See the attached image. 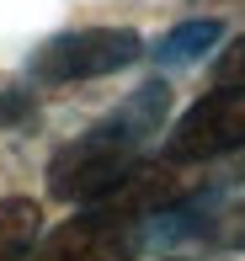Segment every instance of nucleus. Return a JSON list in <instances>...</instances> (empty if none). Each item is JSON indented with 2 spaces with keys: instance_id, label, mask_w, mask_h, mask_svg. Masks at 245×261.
<instances>
[{
  "instance_id": "f257e3e1",
  "label": "nucleus",
  "mask_w": 245,
  "mask_h": 261,
  "mask_svg": "<svg viewBox=\"0 0 245 261\" xmlns=\"http://www.w3.org/2000/svg\"><path fill=\"white\" fill-rule=\"evenodd\" d=\"M171 91L166 80H149L128 96L107 123H96L91 134H80L75 144H64L48 160V187L64 203H107L118 197L139 171H144V144L149 134H160L166 123Z\"/></svg>"
},
{
  "instance_id": "f03ea898",
  "label": "nucleus",
  "mask_w": 245,
  "mask_h": 261,
  "mask_svg": "<svg viewBox=\"0 0 245 261\" xmlns=\"http://www.w3.org/2000/svg\"><path fill=\"white\" fill-rule=\"evenodd\" d=\"M144 54V38L133 27H80L59 32L32 54V80L38 86H75V80L118 75Z\"/></svg>"
},
{
  "instance_id": "7ed1b4c3",
  "label": "nucleus",
  "mask_w": 245,
  "mask_h": 261,
  "mask_svg": "<svg viewBox=\"0 0 245 261\" xmlns=\"http://www.w3.org/2000/svg\"><path fill=\"white\" fill-rule=\"evenodd\" d=\"M245 149V91H213L197 107H186L176 128L166 134V160L192 165V160H219Z\"/></svg>"
},
{
  "instance_id": "20e7f679",
  "label": "nucleus",
  "mask_w": 245,
  "mask_h": 261,
  "mask_svg": "<svg viewBox=\"0 0 245 261\" xmlns=\"http://www.w3.org/2000/svg\"><path fill=\"white\" fill-rule=\"evenodd\" d=\"M133 251H139V219H128L118 208H101V213L59 224L38 245L32 261H133Z\"/></svg>"
},
{
  "instance_id": "39448f33",
  "label": "nucleus",
  "mask_w": 245,
  "mask_h": 261,
  "mask_svg": "<svg viewBox=\"0 0 245 261\" xmlns=\"http://www.w3.org/2000/svg\"><path fill=\"white\" fill-rule=\"evenodd\" d=\"M43 234V213L32 197H0V261H27Z\"/></svg>"
},
{
  "instance_id": "423d86ee",
  "label": "nucleus",
  "mask_w": 245,
  "mask_h": 261,
  "mask_svg": "<svg viewBox=\"0 0 245 261\" xmlns=\"http://www.w3.org/2000/svg\"><path fill=\"white\" fill-rule=\"evenodd\" d=\"M219 32H224V27H219L213 16H197V21H181V27H171L166 38L155 43V59H160V64H166V69L197 64V59H203V54H208V48H213V43H219Z\"/></svg>"
},
{
  "instance_id": "0eeeda50",
  "label": "nucleus",
  "mask_w": 245,
  "mask_h": 261,
  "mask_svg": "<svg viewBox=\"0 0 245 261\" xmlns=\"http://www.w3.org/2000/svg\"><path fill=\"white\" fill-rule=\"evenodd\" d=\"M213 80H219V91H245V38H235L224 54H219Z\"/></svg>"
},
{
  "instance_id": "6e6552de",
  "label": "nucleus",
  "mask_w": 245,
  "mask_h": 261,
  "mask_svg": "<svg viewBox=\"0 0 245 261\" xmlns=\"http://www.w3.org/2000/svg\"><path fill=\"white\" fill-rule=\"evenodd\" d=\"M27 96H0V123H6V117H21V112H27Z\"/></svg>"
}]
</instances>
